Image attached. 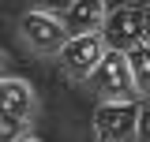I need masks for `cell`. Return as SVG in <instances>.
Listing matches in <instances>:
<instances>
[{
  "mask_svg": "<svg viewBox=\"0 0 150 142\" xmlns=\"http://www.w3.org/2000/svg\"><path fill=\"white\" fill-rule=\"evenodd\" d=\"M0 101H4V112L8 116L30 120V112H34V90L26 86L23 79H4L0 82Z\"/></svg>",
  "mask_w": 150,
  "mask_h": 142,
  "instance_id": "cell-7",
  "label": "cell"
},
{
  "mask_svg": "<svg viewBox=\"0 0 150 142\" xmlns=\"http://www.w3.org/2000/svg\"><path fill=\"white\" fill-rule=\"evenodd\" d=\"M90 82L105 105H131L135 101V79H131V64L124 53H109Z\"/></svg>",
  "mask_w": 150,
  "mask_h": 142,
  "instance_id": "cell-1",
  "label": "cell"
},
{
  "mask_svg": "<svg viewBox=\"0 0 150 142\" xmlns=\"http://www.w3.org/2000/svg\"><path fill=\"white\" fill-rule=\"evenodd\" d=\"M26 138V120L0 112V142H23Z\"/></svg>",
  "mask_w": 150,
  "mask_h": 142,
  "instance_id": "cell-9",
  "label": "cell"
},
{
  "mask_svg": "<svg viewBox=\"0 0 150 142\" xmlns=\"http://www.w3.org/2000/svg\"><path fill=\"white\" fill-rule=\"evenodd\" d=\"M128 64H131V79H135V90L139 93H150V45L143 41L139 49L128 53Z\"/></svg>",
  "mask_w": 150,
  "mask_h": 142,
  "instance_id": "cell-8",
  "label": "cell"
},
{
  "mask_svg": "<svg viewBox=\"0 0 150 142\" xmlns=\"http://www.w3.org/2000/svg\"><path fill=\"white\" fill-rule=\"evenodd\" d=\"M139 112L135 105H101L94 112V127H98V142H128L131 131H139Z\"/></svg>",
  "mask_w": 150,
  "mask_h": 142,
  "instance_id": "cell-5",
  "label": "cell"
},
{
  "mask_svg": "<svg viewBox=\"0 0 150 142\" xmlns=\"http://www.w3.org/2000/svg\"><path fill=\"white\" fill-rule=\"evenodd\" d=\"M143 41L150 45V8H146V34H143Z\"/></svg>",
  "mask_w": 150,
  "mask_h": 142,
  "instance_id": "cell-11",
  "label": "cell"
},
{
  "mask_svg": "<svg viewBox=\"0 0 150 142\" xmlns=\"http://www.w3.org/2000/svg\"><path fill=\"white\" fill-rule=\"evenodd\" d=\"M139 142H150V105H143V112H139Z\"/></svg>",
  "mask_w": 150,
  "mask_h": 142,
  "instance_id": "cell-10",
  "label": "cell"
},
{
  "mask_svg": "<svg viewBox=\"0 0 150 142\" xmlns=\"http://www.w3.org/2000/svg\"><path fill=\"white\" fill-rule=\"evenodd\" d=\"M109 56V45L101 34H90V37H71L68 49L60 53L64 60V71L71 79H94V71L101 67V60Z\"/></svg>",
  "mask_w": 150,
  "mask_h": 142,
  "instance_id": "cell-4",
  "label": "cell"
},
{
  "mask_svg": "<svg viewBox=\"0 0 150 142\" xmlns=\"http://www.w3.org/2000/svg\"><path fill=\"white\" fill-rule=\"evenodd\" d=\"M23 142H38V138H23Z\"/></svg>",
  "mask_w": 150,
  "mask_h": 142,
  "instance_id": "cell-12",
  "label": "cell"
},
{
  "mask_svg": "<svg viewBox=\"0 0 150 142\" xmlns=\"http://www.w3.org/2000/svg\"><path fill=\"white\" fill-rule=\"evenodd\" d=\"M19 30H23V37L34 45L38 53H64L68 49V41H71V34L64 30V22L56 15H49V11H26V15L19 19Z\"/></svg>",
  "mask_w": 150,
  "mask_h": 142,
  "instance_id": "cell-3",
  "label": "cell"
},
{
  "mask_svg": "<svg viewBox=\"0 0 150 142\" xmlns=\"http://www.w3.org/2000/svg\"><path fill=\"white\" fill-rule=\"evenodd\" d=\"M143 34H146V11L135 8V4H120V8H112L109 19H105V30H101L109 53H124V56H128L131 49L143 45Z\"/></svg>",
  "mask_w": 150,
  "mask_h": 142,
  "instance_id": "cell-2",
  "label": "cell"
},
{
  "mask_svg": "<svg viewBox=\"0 0 150 142\" xmlns=\"http://www.w3.org/2000/svg\"><path fill=\"white\" fill-rule=\"evenodd\" d=\"M56 19L64 22V30L71 37H90V34H101L105 30V19L109 15H105V4H98V0H75Z\"/></svg>",
  "mask_w": 150,
  "mask_h": 142,
  "instance_id": "cell-6",
  "label": "cell"
}]
</instances>
